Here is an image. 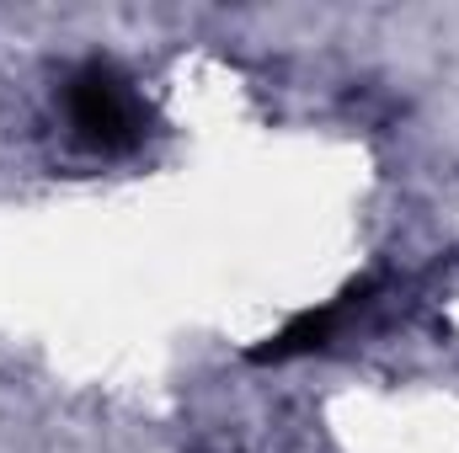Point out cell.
<instances>
[{
    "mask_svg": "<svg viewBox=\"0 0 459 453\" xmlns=\"http://www.w3.org/2000/svg\"><path fill=\"white\" fill-rule=\"evenodd\" d=\"M65 117L91 155H128L144 139V102L108 59H91L65 81Z\"/></svg>",
    "mask_w": 459,
    "mask_h": 453,
    "instance_id": "cell-1",
    "label": "cell"
},
{
    "mask_svg": "<svg viewBox=\"0 0 459 453\" xmlns=\"http://www.w3.org/2000/svg\"><path fill=\"white\" fill-rule=\"evenodd\" d=\"M347 299H352V294H342L337 304L305 310V315H299V321H289L278 337H267V346H256L251 357H256V363H283V357H305V352H321V346L332 341V331H337V321H342Z\"/></svg>",
    "mask_w": 459,
    "mask_h": 453,
    "instance_id": "cell-2",
    "label": "cell"
}]
</instances>
